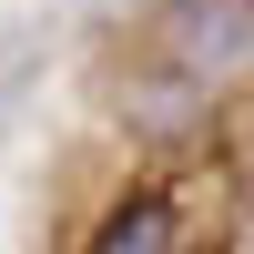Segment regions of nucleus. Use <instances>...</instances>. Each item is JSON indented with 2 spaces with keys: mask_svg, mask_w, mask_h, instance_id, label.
Wrapping results in <instances>:
<instances>
[{
  "mask_svg": "<svg viewBox=\"0 0 254 254\" xmlns=\"http://www.w3.org/2000/svg\"><path fill=\"white\" fill-rule=\"evenodd\" d=\"M142 61L203 81L214 102L254 92V0H153L142 10Z\"/></svg>",
  "mask_w": 254,
  "mask_h": 254,
  "instance_id": "1",
  "label": "nucleus"
},
{
  "mask_svg": "<svg viewBox=\"0 0 254 254\" xmlns=\"http://www.w3.org/2000/svg\"><path fill=\"white\" fill-rule=\"evenodd\" d=\"M112 112H122V132H132L142 153H163V163H183V153H203V142L224 132V102L203 92V81H183V71H163V61H132V81L112 92Z\"/></svg>",
  "mask_w": 254,
  "mask_h": 254,
  "instance_id": "2",
  "label": "nucleus"
},
{
  "mask_svg": "<svg viewBox=\"0 0 254 254\" xmlns=\"http://www.w3.org/2000/svg\"><path fill=\"white\" fill-rule=\"evenodd\" d=\"M81 254H193L183 193H173V183H132V193H112L102 224L81 234Z\"/></svg>",
  "mask_w": 254,
  "mask_h": 254,
  "instance_id": "3",
  "label": "nucleus"
}]
</instances>
